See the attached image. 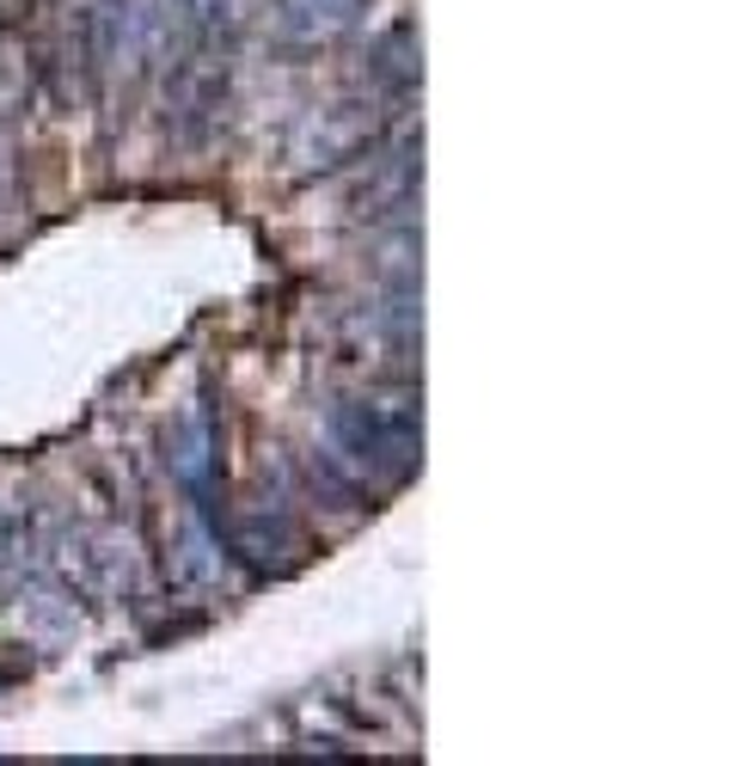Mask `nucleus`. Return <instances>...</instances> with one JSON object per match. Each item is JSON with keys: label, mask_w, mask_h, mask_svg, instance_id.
<instances>
[{"label": "nucleus", "mask_w": 735, "mask_h": 766, "mask_svg": "<svg viewBox=\"0 0 735 766\" xmlns=\"http://www.w3.org/2000/svg\"><path fill=\"white\" fill-rule=\"evenodd\" d=\"M331 436H338V454L362 473H386V478H405L417 466V417L411 405H381V398H355V405L331 411Z\"/></svg>", "instance_id": "1"}]
</instances>
